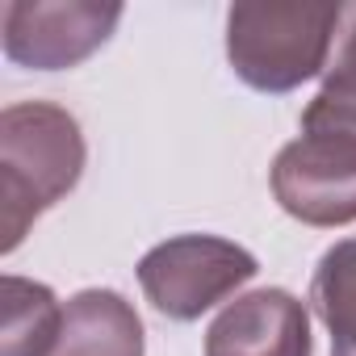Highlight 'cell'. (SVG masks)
I'll use <instances>...</instances> for the list:
<instances>
[{"mask_svg":"<svg viewBox=\"0 0 356 356\" xmlns=\"http://www.w3.org/2000/svg\"><path fill=\"white\" fill-rule=\"evenodd\" d=\"M273 193L306 227L356 222V80L327 72L302 113V134L273 163Z\"/></svg>","mask_w":356,"mask_h":356,"instance_id":"obj_1","label":"cell"},{"mask_svg":"<svg viewBox=\"0 0 356 356\" xmlns=\"http://www.w3.org/2000/svg\"><path fill=\"white\" fill-rule=\"evenodd\" d=\"M84 172L80 122L51 101H22L0 113V248L17 252L34 218L63 202Z\"/></svg>","mask_w":356,"mask_h":356,"instance_id":"obj_2","label":"cell"},{"mask_svg":"<svg viewBox=\"0 0 356 356\" xmlns=\"http://www.w3.org/2000/svg\"><path fill=\"white\" fill-rule=\"evenodd\" d=\"M339 22V5H235L227 13V59L243 84L260 92H293L323 72Z\"/></svg>","mask_w":356,"mask_h":356,"instance_id":"obj_3","label":"cell"},{"mask_svg":"<svg viewBox=\"0 0 356 356\" xmlns=\"http://www.w3.org/2000/svg\"><path fill=\"white\" fill-rule=\"evenodd\" d=\"M260 273L256 256L218 235H176L138 260L147 302L176 323H193Z\"/></svg>","mask_w":356,"mask_h":356,"instance_id":"obj_4","label":"cell"},{"mask_svg":"<svg viewBox=\"0 0 356 356\" xmlns=\"http://www.w3.org/2000/svg\"><path fill=\"white\" fill-rule=\"evenodd\" d=\"M118 22L122 5L101 0H9L0 9L5 55L34 72H63L84 63L109 42Z\"/></svg>","mask_w":356,"mask_h":356,"instance_id":"obj_5","label":"cell"},{"mask_svg":"<svg viewBox=\"0 0 356 356\" xmlns=\"http://www.w3.org/2000/svg\"><path fill=\"white\" fill-rule=\"evenodd\" d=\"M310 314L289 289L235 298L206 331V356H310Z\"/></svg>","mask_w":356,"mask_h":356,"instance_id":"obj_6","label":"cell"},{"mask_svg":"<svg viewBox=\"0 0 356 356\" xmlns=\"http://www.w3.org/2000/svg\"><path fill=\"white\" fill-rule=\"evenodd\" d=\"M143 318L118 289H84L63 306L51 356H143Z\"/></svg>","mask_w":356,"mask_h":356,"instance_id":"obj_7","label":"cell"},{"mask_svg":"<svg viewBox=\"0 0 356 356\" xmlns=\"http://www.w3.org/2000/svg\"><path fill=\"white\" fill-rule=\"evenodd\" d=\"M63 327V306L55 293L26 277H5V335L0 356H51Z\"/></svg>","mask_w":356,"mask_h":356,"instance_id":"obj_8","label":"cell"},{"mask_svg":"<svg viewBox=\"0 0 356 356\" xmlns=\"http://www.w3.org/2000/svg\"><path fill=\"white\" fill-rule=\"evenodd\" d=\"M310 302L331 331V356H356V239H343L323 252Z\"/></svg>","mask_w":356,"mask_h":356,"instance_id":"obj_9","label":"cell"},{"mask_svg":"<svg viewBox=\"0 0 356 356\" xmlns=\"http://www.w3.org/2000/svg\"><path fill=\"white\" fill-rule=\"evenodd\" d=\"M331 72L356 80V9L348 13V30H343V42H339V55H335V67Z\"/></svg>","mask_w":356,"mask_h":356,"instance_id":"obj_10","label":"cell"}]
</instances>
